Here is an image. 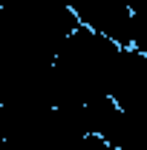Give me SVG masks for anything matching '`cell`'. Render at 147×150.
I'll list each match as a JSON object with an SVG mask.
<instances>
[{"label": "cell", "instance_id": "6da1fadb", "mask_svg": "<svg viewBox=\"0 0 147 150\" xmlns=\"http://www.w3.org/2000/svg\"><path fill=\"white\" fill-rule=\"evenodd\" d=\"M107 95L127 112L147 115V55L136 46H121L112 64Z\"/></svg>", "mask_w": 147, "mask_h": 150}, {"label": "cell", "instance_id": "7a4b0ae2", "mask_svg": "<svg viewBox=\"0 0 147 150\" xmlns=\"http://www.w3.org/2000/svg\"><path fill=\"white\" fill-rule=\"evenodd\" d=\"M78 20L118 46H133V9L124 0H90L78 12Z\"/></svg>", "mask_w": 147, "mask_h": 150}, {"label": "cell", "instance_id": "3957f363", "mask_svg": "<svg viewBox=\"0 0 147 150\" xmlns=\"http://www.w3.org/2000/svg\"><path fill=\"white\" fill-rule=\"evenodd\" d=\"M101 139H107L115 150H147V115L118 107Z\"/></svg>", "mask_w": 147, "mask_h": 150}, {"label": "cell", "instance_id": "277c9868", "mask_svg": "<svg viewBox=\"0 0 147 150\" xmlns=\"http://www.w3.org/2000/svg\"><path fill=\"white\" fill-rule=\"evenodd\" d=\"M107 144H110V142H107ZM107 150H115V147H112V144H110V147H107Z\"/></svg>", "mask_w": 147, "mask_h": 150}]
</instances>
